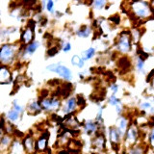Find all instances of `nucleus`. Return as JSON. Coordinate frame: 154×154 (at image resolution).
<instances>
[{
    "label": "nucleus",
    "instance_id": "34",
    "mask_svg": "<svg viewBox=\"0 0 154 154\" xmlns=\"http://www.w3.org/2000/svg\"><path fill=\"white\" fill-rule=\"evenodd\" d=\"M76 99H77V103H78V106H84L86 104V100H85L83 95H81V94L77 95Z\"/></svg>",
    "mask_w": 154,
    "mask_h": 154
},
{
    "label": "nucleus",
    "instance_id": "39",
    "mask_svg": "<svg viewBox=\"0 0 154 154\" xmlns=\"http://www.w3.org/2000/svg\"><path fill=\"white\" fill-rule=\"evenodd\" d=\"M149 83L151 84V89H152V90H154V77H153V78L151 79V81L149 82Z\"/></svg>",
    "mask_w": 154,
    "mask_h": 154
},
{
    "label": "nucleus",
    "instance_id": "7",
    "mask_svg": "<svg viewBox=\"0 0 154 154\" xmlns=\"http://www.w3.org/2000/svg\"><path fill=\"white\" fill-rule=\"evenodd\" d=\"M46 69L48 71L56 72L57 74H59L61 77H63V78L67 80V81H70L72 79V72L69 69H67L66 66L60 64V63L47 66Z\"/></svg>",
    "mask_w": 154,
    "mask_h": 154
},
{
    "label": "nucleus",
    "instance_id": "30",
    "mask_svg": "<svg viewBox=\"0 0 154 154\" xmlns=\"http://www.w3.org/2000/svg\"><path fill=\"white\" fill-rule=\"evenodd\" d=\"M58 52H59V47L58 46H50L49 49L47 50V56L48 57H54L58 54Z\"/></svg>",
    "mask_w": 154,
    "mask_h": 154
},
{
    "label": "nucleus",
    "instance_id": "8",
    "mask_svg": "<svg viewBox=\"0 0 154 154\" xmlns=\"http://www.w3.org/2000/svg\"><path fill=\"white\" fill-rule=\"evenodd\" d=\"M40 103L42 106V109L46 112H54V111L59 110L61 106V101L58 97L53 96L52 98L47 97L42 100H40Z\"/></svg>",
    "mask_w": 154,
    "mask_h": 154
},
{
    "label": "nucleus",
    "instance_id": "28",
    "mask_svg": "<svg viewBox=\"0 0 154 154\" xmlns=\"http://www.w3.org/2000/svg\"><path fill=\"white\" fill-rule=\"evenodd\" d=\"M108 103L110 104V105H112V106H118V105H119V104H122V100H120L119 97H117L115 94H113V95H111L110 97H109V99H108Z\"/></svg>",
    "mask_w": 154,
    "mask_h": 154
},
{
    "label": "nucleus",
    "instance_id": "4",
    "mask_svg": "<svg viewBox=\"0 0 154 154\" xmlns=\"http://www.w3.org/2000/svg\"><path fill=\"white\" fill-rule=\"evenodd\" d=\"M116 48L117 51L122 54H127L131 51L132 48V38L130 31H122L119 34V36L116 42Z\"/></svg>",
    "mask_w": 154,
    "mask_h": 154
},
{
    "label": "nucleus",
    "instance_id": "21",
    "mask_svg": "<svg viewBox=\"0 0 154 154\" xmlns=\"http://www.w3.org/2000/svg\"><path fill=\"white\" fill-rule=\"evenodd\" d=\"M118 66L120 69L127 71L131 67V61L129 60V58L126 56H122V58H119L118 61Z\"/></svg>",
    "mask_w": 154,
    "mask_h": 154
},
{
    "label": "nucleus",
    "instance_id": "22",
    "mask_svg": "<svg viewBox=\"0 0 154 154\" xmlns=\"http://www.w3.org/2000/svg\"><path fill=\"white\" fill-rule=\"evenodd\" d=\"M151 123L152 124H149L150 127H149V130H148V144L147 146L154 152V119Z\"/></svg>",
    "mask_w": 154,
    "mask_h": 154
},
{
    "label": "nucleus",
    "instance_id": "13",
    "mask_svg": "<svg viewBox=\"0 0 154 154\" xmlns=\"http://www.w3.org/2000/svg\"><path fill=\"white\" fill-rule=\"evenodd\" d=\"M14 138L13 137V135L9 134H1V139H0V148H1V152H9L11 146L14 143Z\"/></svg>",
    "mask_w": 154,
    "mask_h": 154
},
{
    "label": "nucleus",
    "instance_id": "3",
    "mask_svg": "<svg viewBox=\"0 0 154 154\" xmlns=\"http://www.w3.org/2000/svg\"><path fill=\"white\" fill-rule=\"evenodd\" d=\"M18 52L17 51V46L14 45L6 43L1 46L0 49V62L2 66H10L12 65Z\"/></svg>",
    "mask_w": 154,
    "mask_h": 154
},
{
    "label": "nucleus",
    "instance_id": "38",
    "mask_svg": "<svg viewBox=\"0 0 154 154\" xmlns=\"http://www.w3.org/2000/svg\"><path fill=\"white\" fill-rule=\"evenodd\" d=\"M116 111H117V114H118V115H120V114H122V112L123 111V108H122V104H119V105H118V106H116Z\"/></svg>",
    "mask_w": 154,
    "mask_h": 154
},
{
    "label": "nucleus",
    "instance_id": "31",
    "mask_svg": "<svg viewBox=\"0 0 154 154\" xmlns=\"http://www.w3.org/2000/svg\"><path fill=\"white\" fill-rule=\"evenodd\" d=\"M13 108L14 109H16L17 112H19L21 115L23 114V112H24V108L22 107V106H20L18 104V102H17V99H14V101H13Z\"/></svg>",
    "mask_w": 154,
    "mask_h": 154
},
{
    "label": "nucleus",
    "instance_id": "11",
    "mask_svg": "<svg viewBox=\"0 0 154 154\" xmlns=\"http://www.w3.org/2000/svg\"><path fill=\"white\" fill-rule=\"evenodd\" d=\"M106 138L104 132H100L98 134H96L95 136H94L93 140H91V147L95 150L98 151H102L106 148Z\"/></svg>",
    "mask_w": 154,
    "mask_h": 154
},
{
    "label": "nucleus",
    "instance_id": "19",
    "mask_svg": "<svg viewBox=\"0 0 154 154\" xmlns=\"http://www.w3.org/2000/svg\"><path fill=\"white\" fill-rule=\"evenodd\" d=\"M42 111V109L40 101H32V102H30L27 106V112L29 115L36 116L38 114H40Z\"/></svg>",
    "mask_w": 154,
    "mask_h": 154
},
{
    "label": "nucleus",
    "instance_id": "20",
    "mask_svg": "<svg viewBox=\"0 0 154 154\" xmlns=\"http://www.w3.org/2000/svg\"><path fill=\"white\" fill-rule=\"evenodd\" d=\"M20 115H21V114L19 113V112H17V111L16 109L12 108V109L10 110L9 112L7 113V115H6L7 122H11V123L14 124L16 122H18L19 119H20V117H21Z\"/></svg>",
    "mask_w": 154,
    "mask_h": 154
},
{
    "label": "nucleus",
    "instance_id": "15",
    "mask_svg": "<svg viewBox=\"0 0 154 154\" xmlns=\"http://www.w3.org/2000/svg\"><path fill=\"white\" fill-rule=\"evenodd\" d=\"M12 81V73L7 66H1L0 69V84L6 85L11 83Z\"/></svg>",
    "mask_w": 154,
    "mask_h": 154
},
{
    "label": "nucleus",
    "instance_id": "26",
    "mask_svg": "<svg viewBox=\"0 0 154 154\" xmlns=\"http://www.w3.org/2000/svg\"><path fill=\"white\" fill-rule=\"evenodd\" d=\"M130 32H131V38H132V42L137 43L140 38H141L142 35H143V32L140 30L139 28H136V29H133V30H130Z\"/></svg>",
    "mask_w": 154,
    "mask_h": 154
},
{
    "label": "nucleus",
    "instance_id": "10",
    "mask_svg": "<svg viewBox=\"0 0 154 154\" xmlns=\"http://www.w3.org/2000/svg\"><path fill=\"white\" fill-rule=\"evenodd\" d=\"M22 143L27 154H36V140L33 135L28 134L22 138Z\"/></svg>",
    "mask_w": 154,
    "mask_h": 154
},
{
    "label": "nucleus",
    "instance_id": "32",
    "mask_svg": "<svg viewBox=\"0 0 154 154\" xmlns=\"http://www.w3.org/2000/svg\"><path fill=\"white\" fill-rule=\"evenodd\" d=\"M45 9L47 10L48 12L51 13V14H55V11H54V2L49 0V1L46 2V7Z\"/></svg>",
    "mask_w": 154,
    "mask_h": 154
},
{
    "label": "nucleus",
    "instance_id": "36",
    "mask_svg": "<svg viewBox=\"0 0 154 154\" xmlns=\"http://www.w3.org/2000/svg\"><path fill=\"white\" fill-rule=\"evenodd\" d=\"M110 89H111V91H113V94L116 95V94H117L118 91H119V86L117 84H112L110 86Z\"/></svg>",
    "mask_w": 154,
    "mask_h": 154
},
{
    "label": "nucleus",
    "instance_id": "40",
    "mask_svg": "<svg viewBox=\"0 0 154 154\" xmlns=\"http://www.w3.org/2000/svg\"><path fill=\"white\" fill-rule=\"evenodd\" d=\"M59 154H69V151H65V150H63V151H61Z\"/></svg>",
    "mask_w": 154,
    "mask_h": 154
},
{
    "label": "nucleus",
    "instance_id": "16",
    "mask_svg": "<svg viewBox=\"0 0 154 154\" xmlns=\"http://www.w3.org/2000/svg\"><path fill=\"white\" fill-rule=\"evenodd\" d=\"M24 153L26 152L23 146L22 140H19V138H16L14 140V143L8 154H24Z\"/></svg>",
    "mask_w": 154,
    "mask_h": 154
},
{
    "label": "nucleus",
    "instance_id": "9",
    "mask_svg": "<svg viewBox=\"0 0 154 154\" xmlns=\"http://www.w3.org/2000/svg\"><path fill=\"white\" fill-rule=\"evenodd\" d=\"M48 140H49V132L46 130V131H43L41 136L36 140L37 153H42L48 150Z\"/></svg>",
    "mask_w": 154,
    "mask_h": 154
},
{
    "label": "nucleus",
    "instance_id": "41",
    "mask_svg": "<svg viewBox=\"0 0 154 154\" xmlns=\"http://www.w3.org/2000/svg\"><path fill=\"white\" fill-rule=\"evenodd\" d=\"M40 154H51V153H50V150H49V149H48L47 151H45V152H42V153H40Z\"/></svg>",
    "mask_w": 154,
    "mask_h": 154
},
{
    "label": "nucleus",
    "instance_id": "17",
    "mask_svg": "<svg viewBox=\"0 0 154 154\" xmlns=\"http://www.w3.org/2000/svg\"><path fill=\"white\" fill-rule=\"evenodd\" d=\"M77 107H78V103H77L76 97H70L66 100V104L64 105V108H63V111H64L66 115L74 114Z\"/></svg>",
    "mask_w": 154,
    "mask_h": 154
},
{
    "label": "nucleus",
    "instance_id": "33",
    "mask_svg": "<svg viewBox=\"0 0 154 154\" xmlns=\"http://www.w3.org/2000/svg\"><path fill=\"white\" fill-rule=\"evenodd\" d=\"M61 49L64 51V52H69L71 50V45H70V42H65V43H63L62 46H61Z\"/></svg>",
    "mask_w": 154,
    "mask_h": 154
},
{
    "label": "nucleus",
    "instance_id": "29",
    "mask_svg": "<svg viewBox=\"0 0 154 154\" xmlns=\"http://www.w3.org/2000/svg\"><path fill=\"white\" fill-rule=\"evenodd\" d=\"M106 4H107V2L103 1V0H96V1H93V2H91V5H93V7L94 9H96V10L103 9Z\"/></svg>",
    "mask_w": 154,
    "mask_h": 154
},
{
    "label": "nucleus",
    "instance_id": "24",
    "mask_svg": "<svg viewBox=\"0 0 154 154\" xmlns=\"http://www.w3.org/2000/svg\"><path fill=\"white\" fill-rule=\"evenodd\" d=\"M94 55H95V48H94V47H90V48H88L87 50H85V51L82 52L81 57H82V59H83L84 62H85V61H88V60L91 59V58H93Z\"/></svg>",
    "mask_w": 154,
    "mask_h": 154
},
{
    "label": "nucleus",
    "instance_id": "25",
    "mask_svg": "<svg viewBox=\"0 0 154 154\" xmlns=\"http://www.w3.org/2000/svg\"><path fill=\"white\" fill-rule=\"evenodd\" d=\"M71 65L82 69V67H83L84 65H85V62H84L83 59H82L81 56L74 55V56H72V58H71Z\"/></svg>",
    "mask_w": 154,
    "mask_h": 154
},
{
    "label": "nucleus",
    "instance_id": "12",
    "mask_svg": "<svg viewBox=\"0 0 154 154\" xmlns=\"http://www.w3.org/2000/svg\"><path fill=\"white\" fill-rule=\"evenodd\" d=\"M83 127L87 134L93 135V136H95L96 134H98L100 132H103L100 131L101 125H99L95 120H87V122L83 123Z\"/></svg>",
    "mask_w": 154,
    "mask_h": 154
},
{
    "label": "nucleus",
    "instance_id": "37",
    "mask_svg": "<svg viewBox=\"0 0 154 154\" xmlns=\"http://www.w3.org/2000/svg\"><path fill=\"white\" fill-rule=\"evenodd\" d=\"M154 77V69H152L150 72H149V74L147 75V78L146 79V81L147 82V83H149V82L151 81V79Z\"/></svg>",
    "mask_w": 154,
    "mask_h": 154
},
{
    "label": "nucleus",
    "instance_id": "23",
    "mask_svg": "<svg viewBox=\"0 0 154 154\" xmlns=\"http://www.w3.org/2000/svg\"><path fill=\"white\" fill-rule=\"evenodd\" d=\"M91 33V28L88 25H83L79 30L76 31V35L80 38H88Z\"/></svg>",
    "mask_w": 154,
    "mask_h": 154
},
{
    "label": "nucleus",
    "instance_id": "14",
    "mask_svg": "<svg viewBox=\"0 0 154 154\" xmlns=\"http://www.w3.org/2000/svg\"><path fill=\"white\" fill-rule=\"evenodd\" d=\"M131 124L129 122V119L126 117V116H120L119 120H118V123L116 125V127L119 130V134L122 135V139H124L125 137V134H126L127 130L129 128V125Z\"/></svg>",
    "mask_w": 154,
    "mask_h": 154
},
{
    "label": "nucleus",
    "instance_id": "35",
    "mask_svg": "<svg viewBox=\"0 0 154 154\" xmlns=\"http://www.w3.org/2000/svg\"><path fill=\"white\" fill-rule=\"evenodd\" d=\"M110 20L112 21L113 23H115V24H117V25H119V22H120V17H119V16H113V17H110Z\"/></svg>",
    "mask_w": 154,
    "mask_h": 154
},
{
    "label": "nucleus",
    "instance_id": "18",
    "mask_svg": "<svg viewBox=\"0 0 154 154\" xmlns=\"http://www.w3.org/2000/svg\"><path fill=\"white\" fill-rule=\"evenodd\" d=\"M148 148L149 147L147 144L138 143L132 147L127 148L125 151H126V154H147Z\"/></svg>",
    "mask_w": 154,
    "mask_h": 154
},
{
    "label": "nucleus",
    "instance_id": "27",
    "mask_svg": "<svg viewBox=\"0 0 154 154\" xmlns=\"http://www.w3.org/2000/svg\"><path fill=\"white\" fill-rule=\"evenodd\" d=\"M144 60L142 59L141 57L137 56V59H136V69L138 70V72H141V73H144Z\"/></svg>",
    "mask_w": 154,
    "mask_h": 154
},
{
    "label": "nucleus",
    "instance_id": "6",
    "mask_svg": "<svg viewBox=\"0 0 154 154\" xmlns=\"http://www.w3.org/2000/svg\"><path fill=\"white\" fill-rule=\"evenodd\" d=\"M109 141L114 150L119 152L120 146L123 143V139L116 126H111L109 128Z\"/></svg>",
    "mask_w": 154,
    "mask_h": 154
},
{
    "label": "nucleus",
    "instance_id": "1",
    "mask_svg": "<svg viewBox=\"0 0 154 154\" xmlns=\"http://www.w3.org/2000/svg\"><path fill=\"white\" fill-rule=\"evenodd\" d=\"M130 14L134 20L142 21L144 19L153 17V12L150 2L146 1H131L129 2Z\"/></svg>",
    "mask_w": 154,
    "mask_h": 154
},
{
    "label": "nucleus",
    "instance_id": "2",
    "mask_svg": "<svg viewBox=\"0 0 154 154\" xmlns=\"http://www.w3.org/2000/svg\"><path fill=\"white\" fill-rule=\"evenodd\" d=\"M141 128L136 122H132L129 125V128L127 130L125 137L123 139V144L125 149H127L129 147H132L136 144L140 143L139 141L141 139Z\"/></svg>",
    "mask_w": 154,
    "mask_h": 154
},
{
    "label": "nucleus",
    "instance_id": "5",
    "mask_svg": "<svg viewBox=\"0 0 154 154\" xmlns=\"http://www.w3.org/2000/svg\"><path fill=\"white\" fill-rule=\"evenodd\" d=\"M36 21L34 19H30L28 21L26 27L24 28L20 35V42L23 45H28L31 42H34V37H35V26H36Z\"/></svg>",
    "mask_w": 154,
    "mask_h": 154
}]
</instances>
